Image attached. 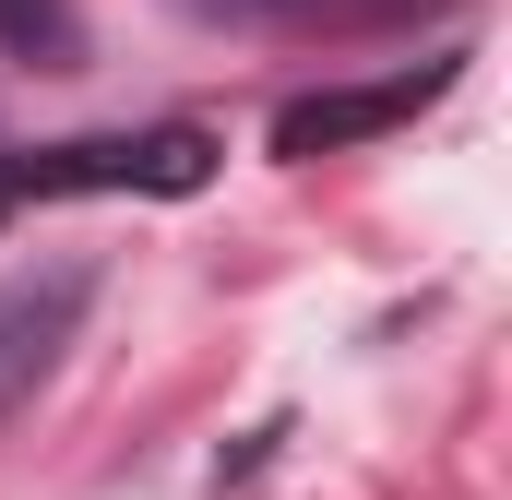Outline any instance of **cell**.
<instances>
[{"instance_id":"cell-1","label":"cell","mask_w":512,"mask_h":500,"mask_svg":"<svg viewBox=\"0 0 512 500\" xmlns=\"http://www.w3.org/2000/svg\"><path fill=\"white\" fill-rule=\"evenodd\" d=\"M441 84H453V60H417V72H382V84H346V96H298L274 120V155H334L358 131H393V120H417Z\"/></svg>"},{"instance_id":"cell-2","label":"cell","mask_w":512,"mask_h":500,"mask_svg":"<svg viewBox=\"0 0 512 500\" xmlns=\"http://www.w3.org/2000/svg\"><path fill=\"white\" fill-rule=\"evenodd\" d=\"M84 298H96V274H48V286H12V298H0V417L48 381L60 334L84 322Z\"/></svg>"},{"instance_id":"cell-3","label":"cell","mask_w":512,"mask_h":500,"mask_svg":"<svg viewBox=\"0 0 512 500\" xmlns=\"http://www.w3.org/2000/svg\"><path fill=\"white\" fill-rule=\"evenodd\" d=\"M0 36H12L24 60H48V72L72 60V12H60V0H0Z\"/></svg>"},{"instance_id":"cell-4","label":"cell","mask_w":512,"mask_h":500,"mask_svg":"<svg viewBox=\"0 0 512 500\" xmlns=\"http://www.w3.org/2000/svg\"><path fill=\"white\" fill-rule=\"evenodd\" d=\"M0 215H12V203H0Z\"/></svg>"}]
</instances>
